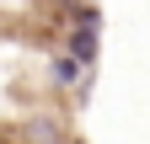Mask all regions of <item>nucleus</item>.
<instances>
[{
    "mask_svg": "<svg viewBox=\"0 0 150 144\" xmlns=\"http://www.w3.org/2000/svg\"><path fill=\"white\" fill-rule=\"evenodd\" d=\"M97 22H102V16L97 11H86L81 16V27H75V38H70V59H81V64H91V59H97Z\"/></svg>",
    "mask_w": 150,
    "mask_h": 144,
    "instance_id": "obj_1",
    "label": "nucleus"
},
{
    "mask_svg": "<svg viewBox=\"0 0 150 144\" xmlns=\"http://www.w3.org/2000/svg\"><path fill=\"white\" fill-rule=\"evenodd\" d=\"M81 69H86V64H81V59H59V69H54V75H59V80H64V85H70V80H75V75H81Z\"/></svg>",
    "mask_w": 150,
    "mask_h": 144,
    "instance_id": "obj_2",
    "label": "nucleus"
}]
</instances>
